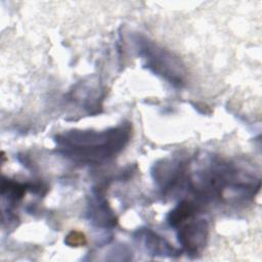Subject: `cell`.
<instances>
[{
    "label": "cell",
    "mask_w": 262,
    "mask_h": 262,
    "mask_svg": "<svg viewBox=\"0 0 262 262\" xmlns=\"http://www.w3.org/2000/svg\"><path fill=\"white\" fill-rule=\"evenodd\" d=\"M208 225L205 220L192 221L185 224L178 232V241L187 253L196 255L206 245Z\"/></svg>",
    "instance_id": "3"
},
{
    "label": "cell",
    "mask_w": 262,
    "mask_h": 262,
    "mask_svg": "<svg viewBox=\"0 0 262 262\" xmlns=\"http://www.w3.org/2000/svg\"><path fill=\"white\" fill-rule=\"evenodd\" d=\"M140 48L150 70L171 81V83L182 81L181 66L172 54L149 42H144Z\"/></svg>",
    "instance_id": "2"
},
{
    "label": "cell",
    "mask_w": 262,
    "mask_h": 262,
    "mask_svg": "<svg viewBox=\"0 0 262 262\" xmlns=\"http://www.w3.org/2000/svg\"><path fill=\"white\" fill-rule=\"evenodd\" d=\"M194 214V207L189 202H182L173 211L170 212L168 222L172 227L183 224L187 219H190Z\"/></svg>",
    "instance_id": "4"
},
{
    "label": "cell",
    "mask_w": 262,
    "mask_h": 262,
    "mask_svg": "<svg viewBox=\"0 0 262 262\" xmlns=\"http://www.w3.org/2000/svg\"><path fill=\"white\" fill-rule=\"evenodd\" d=\"M152 236L148 235L146 236L145 239V245L146 248H148L154 255H172L173 254V248H171V246L163 238H161L160 236H157L156 234L151 233Z\"/></svg>",
    "instance_id": "5"
},
{
    "label": "cell",
    "mask_w": 262,
    "mask_h": 262,
    "mask_svg": "<svg viewBox=\"0 0 262 262\" xmlns=\"http://www.w3.org/2000/svg\"><path fill=\"white\" fill-rule=\"evenodd\" d=\"M124 126L103 132L73 130L58 136L57 142L67 157L80 162H99L119 152L128 142Z\"/></svg>",
    "instance_id": "1"
}]
</instances>
